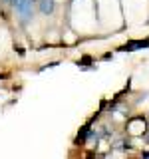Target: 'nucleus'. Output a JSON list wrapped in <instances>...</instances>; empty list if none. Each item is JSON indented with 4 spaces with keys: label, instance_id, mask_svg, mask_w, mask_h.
<instances>
[{
    "label": "nucleus",
    "instance_id": "1",
    "mask_svg": "<svg viewBox=\"0 0 149 159\" xmlns=\"http://www.w3.org/2000/svg\"><path fill=\"white\" fill-rule=\"evenodd\" d=\"M12 4L22 20H30L34 16V0H12Z\"/></svg>",
    "mask_w": 149,
    "mask_h": 159
},
{
    "label": "nucleus",
    "instance_id": "2",
    "mask_svg": "<svg viewBox=\"0 0 149 159\" xmlns=\"http://www.w3.org/2000/svg\"><path fill=\"white\" fill-rule=\"evenodd\" d=\"M38 8L44 16H50L56 10V0H38Z\"/></svg>",
    "mask_w": 149,
    "mask_h": 159
}]
</instances>
